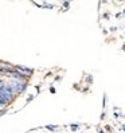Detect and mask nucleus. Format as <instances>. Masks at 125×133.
Here are the masks:
<instances>
[{
  "label": "nucleus",
  "mask_w": 125,
  "mask_h": 133,
  "mask_svg": "<svg viewBox=\"0 0 125 133\" xmlns=\"http://www.w3.org/2000/svg\"><path fill=\"white\" fill-rule=\"evenodd\" d=\"M105 129H106L108 132H110V130H112V128H110L109 125H106V126H105Z\"/></svg>",
  "instance_id": "9d476101"
},
{
  "label": "nucleus",
  "mask_w": 125,
  "mask_h": 133,
  "mask_svg": "<svg viewBox=\"0 0 125 133\" xmlns=\"http://www.w3.org/2000/svg\"><path fill=\"white\" fill-rule=\"evenodd\" d=\"M86 81H88V83H92V81H93V77H92V75H89V77L86 78Z\"/></svg>",
  "instance_id": "6e6552de"
},
{
  "label": "nucleus",
  "mask_w": 125,
  "mask_h": 133,
  "mask_svg": "<svg viewBox=\"0 0 125 133\" xmlns=\"http://www.w3.org/2000/svg\"><path fill=\"white\" fill-rule=\"evenodd\" d=\"M62 6H63L66 9H69V7H70V3H69V2H63V3H62Z\"/></svg>",
  "instance_id": "0eeeda50"
},
{
  "label": "nucleus",
  "mask_w": 125,
  "mask_h": 133,
  "mask_svg": "<svg viewBox=\"0 0 125 133\" xmlns=\"http://www.w3.org/2000/svg\"><path fill=\"white\" fill-rule=\"evenodd\" d=\"M78 128H79L78 124H70V130L71 132H77V130H78Z\"/></svg>",
  "instance_id": "39448f33"
},
{
  "label": "nucleus",
  "mask_w": 125,
  "mask_h": 133,
  "mask_svg": "<svg viewBox=\"0 0 125 133\" xmlns=\"http://www.w3.org/2000/svg\"><path fill=\"white\" fill-rule=\"evenodd\" d=\"M102 108H106V94L104 93V97H102Z\"/></svg>",
  "instance_id": "423d86ee"
},
{
  "label": "nucleus",
  "mask_w": 125,
  "mask_h": 133,
  "mask_svg": "<svg viewBox=\"0 0 125 133\" xmlns=\"http://www.w3.org/2000/svg\"><path fill=\"white\" fill-rule=\"evenodd\" d=\"M97 132H98V133H105L102 129H101V128H98V129H97Z\"/></svg>",
  "instance_id": "9b49d317"
},
{
  "label": "nucleus",
  "mask_w": 125,
  "mask_h": 133,
  "mask_svg": "<svg viewBox=\"0 0 125 133\" xmlns=\"http://www.w3.org/2000/svg\"><path fill=\"white\" fill-rule=\"evenodd\" d=\"M113 117H114V118H118V114H117V113H114V112H113Z\"/></svg>",
  "instance_id": "f8f14e48"
},
{
  "label": "nucleus",
  "mask_w": 125,
  "mask_h": 133,
  "mask_svg": "<svg viewBox=\"0 0 125 133\" xmlns=\"http://www.w3.org/2000/svg\"><path fill=\"white\" fill-rule=\"evenodd\" d=\"M122 13H124V15H125V9H124V11H122Z\"/></svg>",
  "instance_id": "2eb2a0df"
},
{
  "label": "nucleus",
  "mask_w": 125,
  "mask_h": 133,
  "mask_svg": "<svg viewBox=\"0 0 125 133\" xmlns=\"http://www.w3.org/2000/svg\"><path fill=\"white\" fill-rule=\"evenodd\" d=\"M50 92H51L52 94H55V93H57V90H55V87H54V86H51V87H50Z\"/></svg>",
  "instance_id": "1a4fd4ad"
},
{
  "label": "nucleus",
  "mask_w": 125,
  "mask_h": 133,
  "mask_svg": "<svg viewBox=\"0 0 125 133\" xmlns=\"http://www.w3.org/2000/svg\"><path fill=\"white\" fill-rule=\"evenodd\" d=\"M122 130H124V132H125V124H124V125H122Z\"/></svg>",
  "instance_id": "ddd939ff"
},
{
  "label": "nucleus",
  "mask_w": 125,
  "mask_h": 133,
  "mask_svg": "<svg viewBox=\"0 0 125 133\" xmlns=\"http://www.w3.org/2000/svg\"><path fill=\"white\" fill-rule=\"evenodd\" d=\"M0 90H2V96H0V102H2V109H4L9 102L15 98V94L11 89L7 86L6 81L2 79V85H0Z\"/></svg>",
  "instance_id": "f257e3e1"
},
{
  "label": "nucleus",
  "mask_w": 125,
  "mask_h": 133,
  "mask_svg": "<svg viewBox=\"0 0 125 133\" xmlns=\"http://www.w3.org/2000/svg\"><path fill=\"white\" fill-rule=\"evenodd\" d=\"M122 50H124V51H125V45H124V46H122Z\"/></svg>",
  "instance_id": "4468645a"
},
{
  "label": "nucleus",
  "mask_w": 125,
  "mask_h": 133,
  "mask_svg": "<svg viewBox=\"0 0 125 133\" xmlns=\"http://www.w3.org/2000/svg\"><path fill=\"white\" fill-rule=\"evenodd\" d=\"M45 128H46L47 130H50V132H55V130H57V128H58V126H57V125H46Z\"/></svg>",
  "instance_id": "20e7f679"
},
{
  "label": "nucleus",
  "mask_w": 125,
  "mask_h": 133,
  "mask_svg": "<svg viewBox=\"0 0 125 133\" xmlns=\"http://www.w3.org/2000/svg\"><path fill=\"white\" fill-rule=\"evenodd\" d=\"M7 86L13 92V94H20L26 90L27 87V82L24 81H16V79H8L7 81Z\"/></svg>",
  "instance_id": "f03ea898"
},
{
  "label": "nucleus",
  "mask_w": 125,
  "mask_h": 133,
  "mask_svg": "<svg viewBox=\"0 0 125 133\" xmlns=\"http://www.w3.org/2000/svg\"><path fill=\"white\" fill-rule=\"evenodd\" d=\"M15 70L18 71V73H20L23 77H26V78H28L34 73L32 69H28V67H26V66H22V65H15Z\"/></svg>",
  "instance_id": "7ed1b4c3"
}]
</instances>
